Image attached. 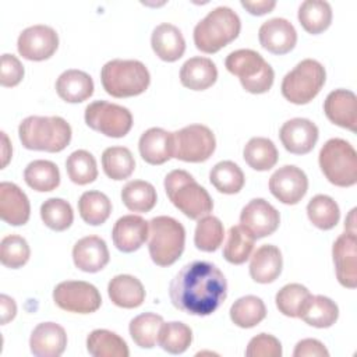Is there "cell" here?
Here are the masks:
<instances>
[{
    "instance_id": "cell-33",
    "label": "cell",
    "mask_w": 357,
    "mask_h": 357,
    "mask_svg": "<svg viewBox=\"0 0 357 357\" xmlns=\"http://www.w3.org/2000/svg\"><path fill=\"white\" fill-rule=\"evenodd\" d=\"M243 158L251 169L266 172L278 163L279 152L269 138L252 137L243 149Z\"/></svg>"
},
{
    "instance_id": "cell-54",
    "label": "cell",
    "mask_w": 357,
    "mask_h": 357,
    "mask_svg": "<svg viewBox=\"0 0 357 357\" xmlns=\"http://www.w3.org/2000/svg\"><path fill=\"white\" fill-rule=\"evenodd\" d=\"M1 139H3V146H1V169H4L7 166V163L10 162L11 159V145H10V141H8V137L4 131H1Z\"/></svg>"
},
{
    "instance_id": "cell-6",
    "label": "cell",
    "mask_w": 357,
    "mask_h": 357,
    "mask_svg": "<svg viewBox=\"0 0 357 357\" xmlns=\"http://www.w3.org/2000/svg\"><path fill=\"white\" fill-rule=\"evenodd\" d=\"M185 244L184 226L170 216H156L149 220L148 250L153 264L173 265L183 254Z\"/></svg>"
},
{
    "instance_id": "cell-22",
    "label": "cell",
    "mask_w": 357,
    "mask_h": 357,
    "mask_svg": "<svg viewBox=\"0 0 357 357\" xmlns=\"http://www.w3.org/2000/svg\"><path fill=\"white\" fill-rule=\"evenodd\" d=\"M67 346V333L56 322H42L35 326L29 337L31 353L36 357H59Z\"/></svg>"
},
{
    "instance_id": "cell-13",
    "label": "cell",
    "mask_w": 357,
    "mask_h": 357,
    "mask_svg": "<svg viewBox=\"0 0 357 357\" xmlns=\"http://www.w3.org/2000/svg\"><path fill=\"white\" fill-rule=\"evenodd\" d=\"M59 47L57 32L43 24L25 28L17 40L18 53L31 61H42L50 59Z\"/></svg>"
},
{
    "instance_id": "cell-9",
    "label": "cell",
    "mask_w": 357,
    "mask_h": 357,
    "mask_svg": "<svg viewBox=\"0 0 357 357\" xmlns=\"http://www.w3.org/2000/svg\"><path fill=\"white\" fill-rule=\"evenodd\" d=\"M325 79V67L314 59H304L283 77L280 91L290 103L307 105L319 93Z\"/></svg>"
},
{
    "instance_id": "cell-10",
    "label": "cell",
    "mask_w": 357,
    "mask_h": 357,
    "mask_svg": "<svg viewBox=\"0 0 357 357\" xmlns=\"http://www.w3.org/2000/svg\"><path fill=\"white\" fill-rule=\"evenodd\" d=\"M85 123L89 128L112 138L126 137L132 127L131 112L117 103L95 100L85 107Z\"/></svg>"
},
{
    "instance_id": "cell-35",
    "label": "cell",
    "mask_w": 357,
    "mask_h": 357,
    "mask_svg": "<svg viewBox=\"0 0 357 357\" xmlns=\"http://www.w3.org/2000/svg\"><path fill=\"white\" fill-rule=\"evenodd\" d=\"M121 201L131 212H149L158 201L155 187L145 180H131L121 188Z\"/></svg>"
},
{
    "instance_id": "cell-1",
    "label": "cell",
    "mask_w": 357,
    "mask_h": 357,
    "mask_svg": "<svg viewBox=\"0 0 357 357\" xmlns=\"http://www.w3.org/2000/svg\"><path fill=\"white\" fill-rule=\"evenodd\" d=\"M172 304L190 315L206 317L215 312L227 296V280L222 271L208 261L184 265L169 286Z\"/></svg>"
},
{
    "instance_id": "cell-36",
    "label": "cell",
    "mask_w": 357,
    "mask_h": 357,
    "mask_svg": "<svg viewBox=\"0 0 357 357\" xmlns=\"http://www.w3.org/2000/svg\"><path fill=\"white\" fill-rule=\"evenodd\" d=\"M266 317V307L262 298L248 294L237 298L230 307V319L238 328H254Z\"/></svg>"
},
{
    "instance_id": "cell-55",
    "label": "cell",
    "mask_w": 357,
    "mask_h": 357,
    "mask_svg": "<svg viewBox=\"0 0 357 357\" xmlns=\"http://www.w3.org/2000/svg\"><path fill=\"white\" fill-rule=\"evenodd\" d=\"M356 208H353L349 213V216L346 218L344 220V229L347 233H351V234H356Z\"/></svg>"
},
{
    "instance_id": "cell-52",
    "label": "cell",
    "mask_w": 357,
    "mask_h": 357,
    "mask_svg": "<svg viewBox=\"0 0 357 357\" xmlns=\"http://www.w3.org/2000/svg\"><path fill=\"white\" fill-rule=\"evenodd\" d=\"M241 6L252 15H264L271 13L276 1L275 0H258V1H248V0H241Z\"/></svg>"
},
{
    "instance_id": "cell-51",
    "label": "cell",
    "mask_w": 357,
    "mask_h": 357,
    "mask_svg": "<svg viewBox=\"0 0 357 357\" xmlns=\"http://www.w3.org/2000/svg\"><path fill=\"white\" fill-rule=\"evenodd\" d=\"M294 357H328L329 351L317 339H303L300 340L293 351Z\"/></svg>"
},
{
    "instance_id": "cell-43",
    "label": "cell",
    "mask_w": 357,
    "mask_h": 357,
    "mask_svg": "<svg viewBox=\"0 0 357 357\" xmlns=\"http://www.w3.org/2000/svg\"><path fill=\"white\" fill-rule=\"evenodd\" d=\"M191 342L192 331L188 325L177 321L162 324L158 335V343L165 351L170 354H181L190 347Z\"/></svg>"
},
{
    "instance_id": "cell-39",
    "label": "cell",
    "mask_w": 357,
    "mask_h": 357,
    "mask_svg": "<svg viewBox=\"0 0 357 357\" xmlns=\"http://www.w3.org/2000/svg\"><path fill=\"white\" fill-rule=\"evenodd\" d=\"M209 181L219 192L237 194L244 187L245 177L237 163L222 160L211 169Z\"/></svg>"
},
{
    "instance_id": "cell-49",
    "label": "cell",
    "mask_w": 357,
    "mask_h": 357,
    "mask_svg": "<svg viewBox=\"0 0 357 357\" xmlns=\"http://www.w3.org/2000/svg\"><path fill=\"white\" fill-rule=\"evenodd\" d=\"M247 357H280L282 356V344L279 339L269 333H259L254 336L247 349Z\"/></svg>"
},
{
    "instance_id": "cell-18",
    "label": "cell",
    "mask_w": 357,
    "mask_h": 357,
    "mask_svg": "<svg viewBox=\"0 0 357 357\" xmlns=\"http://www.w3.org/2000/svg\"><path fill=\"white\" fill-rule=\"evenodd\" d=\"M258 39L265 50L273 54H286L297 43V31L290 21L276 17L265 21L259 26Z\"/></svg>"
},
{
    "instance_id": "cell-45",
    "label": "cell",
    "mask_w": 357,
    "mask_h": 357,
    "mask_svg": "<svg viewBox=\"0 0 357 357\" xmlns=\"http://www.w3.org/2000/svg\"><path fill=\"white\" fill-rule=\"evenodd\" d=\"M223 237L225 229L219 218L206 215L198 219L194 234V244L198 250L204 252H213L222 245Z\"/></svg>"
},
{
    "instance_id": "cell-16",
    "label": "cell",
    "mask_w": 357,
    "mask_h": 357,
    "mask_svg": "<svg viewBox=\"0 0 357 357\" xmlns=\"http://www.w3.org/2000/svg\"><path fill=\"white\" fill-rule=\"evenodd\" d=\"M319 131L315 123L308 119L294 117L283 123L279 130V138L286 151L294 155L311 152L318 141Z\"/></svg>"
},
{
    "instance_id": "cell-24",
    "label": "cell",
    "mask_w": 357,
    "mask_h": 357,
    "mask_svg": "<svg viewBox=\"0 0 357 357\" xmlns=\"http://www.w3.org/2000/svg\"><path fill=\"white\" fill-rule=\"evenodd\" d=\"M141 158L149 165H163L173 158V132L159 127L148 128L138 141Z\"/></svg>"
},
{
    "instance_id": "cell-29",
    "label": "cell",
    "mask_w": 357,
    "mask_h": 357,
    "mask_svg": "<svg viewBox=\"0 0 357 357\" xmlns=\"http://www.w3.org/2000/svg\"><path fill=\"white\" fill-rule=\"evenodd\" d=\"M112 303L121 308H137L145 300V289L139 279L131 275H117L107 284Z\"/></svg>"
},
{
    "instance_id": "cell-21",
    "label": "cell",
    "mask_w": 357,
    "mask_h": 357,
    "mask_svg": "<svg viewBox=\"0 0 357 357\" xmlns=\"http://www.w3.org/2000/svg\"><path fill=\"white\" fill-rule=\"evenodd\" d=\"M109 259L107 245L99 236L82 237L73 247L74 265L82 272H99L109 264Z\"/></svg>"
},
{
    "instance_id": "cell-11",
    "label": "cell",
    "mask_w": 357,
    "mask_h": 357,
    "mask_svg": "<svg viewBox=\"0 0 357 357\" xmlns=\"http://www.w3.org/2000/svg\"><path fill=\"white\" fill-rule=\"evenodd\" d=\"M216 148L212 130L204 124H190L173 132V158L199 163L208 160Z\"/></svg>"
},
{
    "instance_id": "cell-25",
    "label": "cell",
    "mask_w": 357,
    "mask_h": 357,
    "mask_svg": "<svg viewBox=\"0 0 357 357\" xmlns=\"http://www.w3.org/2000/svg\"><path fill=\"white\" fill-rule=\"evenodd\" d=\"M151 46L160 60L173 63L184 54L185 39L176 25L163 22L152 31Z\"/></svg>"
},
{
    "instance_id": "cell-8",
    "label": "cell",
    "mask_w": 357,
    "mask_h": 357,
    "mask_svg": "<svg viewBox=\"0 0 357 357\" xmlns=\"http://www.w3.org/2000/svg\"><path fill=\"white\" fill-rule=\"evenodd\" d=\"M318 162L324 176L333 185L351 187L357 183V152L346 139H328L319 151Z\"/></svg>"
},
{
    "instance_id": "cell-40",
    "label": "cell",
    "mask_w": 357,
    "mask_h": 357,
    "mask_svg": "<svg viewBox=\"0 0 357 357\" xmlns=\"http://www.w3.org/2000/svg\"><path fill=\"white\" fill-rule=\"evenodd\" d=\"M307 215L315 227L321 230H331L340 219V209L333 198L318 194L310 199L307 205Z\"/></svg>"
},
{
    "instance_id": "cell-19",
    "label": "cell",
    "mask_w": 357,
    "mask_h": 357,
    "mask_svg": "<svg viewBox=\"0 0 357 357\" xmlns=\"http://www.w3.org/2000/svg\"><path fill=\"white\" fill-rule=\"evenodd\" d=\"M324 112L333 124L353 132L357 131V96L354 92L343 88L332 91L324 102Z\"/></svg>"
},
{
    "instance_id": "cell-27",
    "label": "cell",
    "mask_w": 357,
    "mask_h": 357,
    "mask_svg": "<svg viewBox=\"0 0 357 357\" xmlns=\"http://www.w3.org/2000/svg\"><path fill=\"white\" fill-rule=\"evenodd\" d=\"M56 92L64 102L81 103L92 96L93 79L82 70L70 68L59 75Z\"/></svg>"
},
{
    "instance_id": "cell-12",
    "label": "cell",
    "mask_w": 357,
    "mask_h": 357,
    "mask_svg": "<svg viewBox=\"0 0 357 357\" xmlns=\"http://www.w3.org/2000/svg\"><path fill=\"white\" fill-rule=\"evenodd\" d=\"M56 305L75 314H92L99 310L102 297L99 290L84 280H64L53 290Z\"/></svg>"
},
{
    "instance_id": "cell-4",
    "label": "cell",
    "mask_w": 357,
    "mask_h": 357,
    "mask_svg": "<svg viewBox=\"0 0 357 357\" xmlns=\"http://www.w3.org/2000/svg\"><path fill=\"white\" fill-rule=\"evenodd\" d=\"M165 190L172 204L190 219H201L213 209L209 192L185 170L174 169L165 177Z\"/></svg>"
},
{
    "instance_id": "cell-37",
    "label": "cell",
    "mask_w": 357,
    "mask_h": 357,
    "mask_svg": "<svg viewBox=\"0 0 357 357\" xmlns=\"http://www.w3.org/2000/svg\"><path fill=\"white\" fill-rule=\"evenodd\" d=\"M78 211L82 220L91 226L105 223L112 212V202L105 192L91 190L85 191L78 201Z\"/></svg>"
},
{
    "instance_id": "cell-14",
    "label": "cell",
    "mask_w": 357,
    "mask_h": 357,
    "mask_svg": "<svg viewBox=\"0 0 357 357\" xmlns=\"http://www.w3.org/2000/svg\"><path fill=\"white\" fill-rule=\"evenodd\" d=\"M308 190L307 174L294 165L279 167L269 178L271 194L286 205L298 204Z\"/></svg>"
},
{
    "instance_id": "cell-46",
    "label": "cell",
    "mask_w": 357,
    "mask_h": 357,
    "mask_svg": "<svg viewBox=\"0 0 357 357\" xmlns=\"http://www.w3.org/2000/svg\"><path fill=\"white\" fill-rule=\"evenodd\" d=\"M40 218L49 229L63 231L73 225L74 212L66 199L49 198L40 205Z\"/></svg>"
},
{
    "instance_id": "cell-34",
    "label": "cell",
    "mask_w": 357,
    "mask_h": 357,
    "mask_svg": "<svg viewBox=\"0 0 357 357\" xmlns=\"http://www.w3.org/2000/svg\"><path fill=\"white\" fill-rule=\"evenodd\" d=\"M24 180L35 191H53L60 184V170L57 165L50 160L36 159L25 167Z\"/></svg>"
},
{
    "instance_id": "cell-50",
    "label": "cell",
    "mask_w": 357,
    "mask_h": 357,
    "mask_svg": "<svg viewBox=\"0 0 357 357\" xmlns=\"http://www.w3.org/2000/svg\"><path fill=\"white\" fill-rule=\"evenodd\" d=\"M0 84L1 86H15L18 85L24 78V66L22 63L14 56L4 53L1 56V64H0Z\"/></svg>"
},
{
    "instance_id": "cell-41",
    "label": "cell",
    "mask_w": 357,
    "mask_h": 357,
    "mask_svg": "<svg viewBox=\"0 0 357 357\" xmlns=\"http://www.w3.org/2000/svg\"><path fill=\"white\" fill-rule=\"evenodd\" d=\"M254 243L255 238L241 225L231 226L223 247L225 259L233 265L244 264L251 257Z\"/></svg>"
},
{
    "instance_id": "cell-17",
    "label": "cell",
    "mask_w": 357,
    "mask_h": 357,
    "mask_svg": "<svg viewBox=\"0 0 357 357\" xmlns=\"http://www.w3.org/2000/svg\"><path fill=\"white\" fill-rule=\"evenodd\" d=\"M332 257L336 278L343 287L354 289L357 286V238L356 234H340L332 247Z\"/></svg>"
},
{
    "instance_id": "cell-42",
    "label": "cell",
    "mask_w": 357,
    "mask_h": 357,
    "mask_svg": "<svg viewBox=\"0 0 357 357\" xmlns=\"http://www.w3.org/2000/svg\"><path fill=\"white\" fill-rule=\"evenodd\" d=\"M163 318L155 312H144L130 321L128 331L134 343L142 349H152L158 342Z\"/></svg>"
},
{
    "instance_id": "cell-47",
    "label": "cell",
    "mask_w": 357,
    "mask_h": 357,
    "mask_svg": "<svg viewBox=\"0 0 357 357\" xmlns=\"http://www.w3.org/2000/svg\"><path fill=\"white\" fill-rule=\"evenodd\" d=\"M31 257L28 241L18 234H8L0 243V261L4 266L18 269L24 266Z\"/></svg>"
},
{
    "instance_id": "cell-44",
    "label": "cell",
    "mask_w": 357,
    "mask_h": 357,
    "mask_svg": "<svg viewBox=\"0 0 357 357\" xmlns=\"http://www.w3.org/2000/svg\"><path fill=\"white\" fill-rule=\"evenodd\" d=\"M66 170L70 180L78 185L89 184L98 177L96 159L85 149H78L70 153L66 160Z\"/></svg>"
},
{
    "instance_id": "cell-15",
    "label": "cell",
    "mask_w": 357,
    "mask_h": 357,
    "mask_svg": "<svg viewBox=\"0 0 357 357\" xmlns=\"http://www.w3.org/2000/svg\"><path fill=\"white\" fill-rule=\"evenodd\" d=\"M280 223L278 209L264 198L251 199L240 213V225L255 238L273 234Z\"/></svg>"
},
{
    "instance_id": "cell-48",
    "label": "cell",
    "mask_w": 357,
    "mask_h": 357,
    "mask_svg": "<svg viewBox=\"0 0 357 357\" xmlns=\"http://www.w3.org/2000/svg\"><path fill=\"white\" fill-rule=\"evenodd\" d=\"M310 296L311 293L305 286L300 283H289L276 293L275 303L279 312L290 318H297L301 305Z\"/></svg>"
},
{
    "instance_id": "cell-3",
    "label": "cell",
    "mask_w": 357,
    "mask_h": 357,
    "mask_svg": "<svg viewBox=\"0 0 357 357\" xmlns=\"http://www.w3.org/2000/svg\"><path fill=\"white\" fill-rule=\"evenodd\" d=\"M241 29V21L230 7L211 10L194 28V43L202 53H216L233 42Z\"/></svg>"
},
{
    "instance_id": "cell-31",
    "label": "cell",
    "mask_w": 357,
    "mask_h": 357,
    "mask_svg": "<svg viewBox=\"0 0 357 357\" xmlns=\"http://www.w3.org/2000/svg\"><path fill=\"white\" fill-rule=\"evenodd\" d=\"M86 350L93 357H128L126 340L107 329H95L86 337Z\"/></svg>"
},
{
    "instance_id": "cell-30",
    "label": "cell",
    "mask_w": 357,
    "mask_h": 357,
    "mask_svg": "<svg viewBox=\"0 0 357 357\" xmlns=\"http://www.w3.org/2000/svg\"><path fill=\"white\" fill-rule=\"evenodd\" d=\"M298 318L314 328H329L339 318V307L329 297L311 294L301 305Z\"/></svg>"
},
{
    "instance_id": "cell-20",
    "label": "cell",
    "mask_w": 357,
    "mask_h": 357,
    "mask_svg": "<svg viewBox=\"0 0 357 357\" xmlns=\"http://www.w3.org/2000/svg\"><path fill=\"white\" fill-rule=\"evenodd\" d=\"M149 222L138 215H124L116 220L112 238L116 248L121 252H134L148 240Z\"/></svg>"
},
{
    "instance_id": "cell-53",
    "label": "cell",
    "mask_w": 357,
    "mask_h": 357,
    "mask_svg": "<svg viewBox=\"0 0 357 357\" xmlns=\"http://www.w3.org/2000/svg\"><path fill=\"white\" fill-rule=\"evenodd\" d=\"M0 308H1V325L8 324L17 315V304L14 298L7 294L0 296Z\"/></svg>"
},
{
    "instance_id": "cell-26",
    "label": "cell",
    "mask_w": 357,
    "mask_h": 357,
    "mask_svg": "<svg viewBox=\"0 0 357 357\" xmlns=\"http://www.w3.org/2000/svg\"><path fill=\"white\" fill-rule=\"evenodd\" d=\"M283 266V258L280 250L273 244H264L251 255L250 276L257 283L275 282Z\"/></svg>"
},
{
    "instance_id": "cell-28",
    "label": "cell",
    "mask_w": 357,
    "mask_h": 357,
    "mask_svg": "<svg viewBox=\"0 0 357 357\" xmlns=\"http://www.w3.org/2000/svg\"><path fill=\"white\" fill-rule=\"evenodd\" d=\"M218 79V68L208 57H191L180 70V82L191 91H205Z\"/></svg>"
},
{
    "instance_id": "cell-32",
    "label": "cell",
    "mask_w": 357,
    "mask_h": 357,
    "mask_svg": "<svg viewBox=\"0 0 357 357\" xmlns=\"http://www.w3.org/2000/svg\"><path fill=\"white\" fill-rule=\"evenodd\" d=\"M297 17L304 31L318 35L329 28L332 22V7L324 0H305L300 4Z\"/></svg>"
},
{
    "instance_id": "cell-23",
    "label": "cell",
    "mask_w": 357,
    "mask_h": 357,
    "mask_svg": "<svg viewBox=\"0 0 357 357\" xmlns=\"http://www.w3.org/2000/svg\"><path fill=\"white\" fill-rule=\"evenodd\" d=\"M31 204L26 194L14 183H0V218L11 226H22L29 220Z\"/></svg>"
},
{
    "instance_id": "cell-7",
    "label": "cell",
    "mask_w": 357,
    "mask_h": 357,
    "mask_svg": "<svg viewBox=\"0 0 357 357\" xmlns=\"http://www.w3.org/2000/svg\"><path fill=\"white\" fill-rule=\"evenodd\" d=\"M225 66L230 74L238 77L241 86L250 93H265L273 85V68L252 49L231 52L226 57Z\"/></svg>"
},
{
    "instance_id": "cell-5",
    "label": "cell",
    "mask_w": 357,
    "mask_h": 357,
    "mask_svg": "<svg viewBox=\"0 0 357 357\" xmlns=\"http://www.w3.org/2000/svg\"><path fill=\"white\" fill-rule=\"evenodd\" d=\"M103 89L113 98H130L144 93L151 84V74L139 60L113 59L100 70Z\"/></svg>"
},
{
    "instance_id": "cell-2",
    "label": "cell",
    "mask_w": 357,
    "mask_h": 357,
    "mask_svg": "<svg viewBox=\"0 0 357 357\" xmlns=\"http://www.w3.org/2000/svg\"><path fill=\"white\" fill-rule=\"evenodd\" d=\"M71 126L60 116H29L20 123L18 137L31 151L60 152L71 141Z\"/></svg>"
},
{
    "instance_id": "cell-38",
    "label": "cell",
    "mask_w": 357,
    "mask_h": 357,
    "mask_svg": "<svg viewBox=\"0 0 357 357\" xmlns=\"http://www.w3.org/2000/svg\"><path fill=\"white\" fill-rule=\"evenodd\" d=\"M102 167L109 178L116 181L126 180L132 174L135 160L128 148L109 146L102 153Z\"/></svg>"
}]
</instances>
